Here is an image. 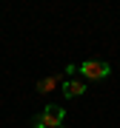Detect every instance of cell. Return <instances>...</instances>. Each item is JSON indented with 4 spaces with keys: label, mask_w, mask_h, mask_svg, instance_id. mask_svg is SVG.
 Returning <instances> with one entry per match:
<instances>
[{
    "label": "cell",
    "mask_w": 120,
    "mask_h": 128,
    "mask_svg": "<svg viewBox=\"0 0 120 128\" xmlns=\"http://www.w3.org/2000/svg\"><path fill=\"white\" fill-rule=\"evenodd\" d=\"M34 128H43V125H34Z\"/></svg>",
    "instance_id": "obj_5"
},
{
    "label": "cell",
    "mask_w": 120,
    "mask_h": 128,
    "mask_svg": "<svg viewBox=\"0 0 120 128\" xmlns=\"http://www.w3.org/2000/svg\"><path fill=\"white\" fill-rule=\"evenodd\" d=\"M80 80H106L111 74V66L103 63V60H86L83 66H77Z\"/></svg>",
    "instance_id": "obj_1"
},
{
    "label": "cell",
    "mask_w": 120,
    "mask_h": 128,
    "mask_svg": "<svg viewBox=\"0 0 120 128\" xmlns=\"http://www.w3.org/2000/svg\"><path fill=\"white\" fill-rule=\"evenodd\" d=\"M63 117H66V111L60 108V105H46V111H43L40 117H34V125H43V128H60V125H63Z\"/></svg>",
    "instance_id": "obj_2"
},
{
    "label": "cell",
    "mask_w": 120,
    "mask_h": 128,
    "mask_svg": "<svg viewBox=\"0 0 120 128\" xmlns=\"http://www.w3.org/2000/svg\"><path fill=\"white\" fill-rule=\"evenodd\" d=\"M63 82H66V77H60V74H49V77L37 80V94H51V91H57V88H63Z\"/></svg>",
    "instance_id": "obj_3"
},
{
    "label": "cell",
    "mask_w": 120,
    "mask_h": 128,
    "mask_svg": "<svg viewBox=\"0 0 120 128\" xmlns=\"http://www.w3.org/2000/svg\"><path fill=\"white\" fill-rule=\"evenodd\" d=\"M60 128H66V125H60Z\"/></svg>",
    "instance_id": "obj_6"
},
{
    "label": "cell",
    "mask_w": 120,
    "mask_h": 128,
    "mask_svg": "<svg viewBox=\"0 0 120 128\" xmlns=\"http://www.w3.org/2000/svg\"><path fill=\"white\" fill-rule=\"evenodd\" d=\"M60 91H63L66 97H72V100H74V97L86 94L89 88H86V80H80V77H69V80L63 82V88H60Z\"/></svg>",
    "instance_id": "obj_4"
}]
</instances>
